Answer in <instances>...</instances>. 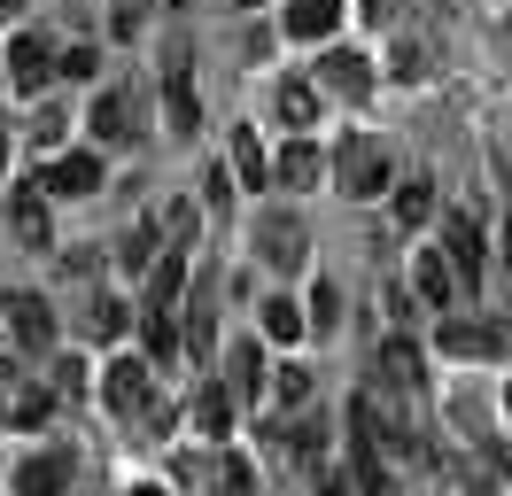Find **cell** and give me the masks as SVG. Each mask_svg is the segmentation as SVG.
<instances>
[{
    "instance_id": "cell-38",
    "label": "cell",
    "mask_w": 512,
    "mask_h": 496,
    "mask_svg": "<svg viewBox=\"0 0 512 496\" xmlns=\"http://www.w3.org/2000/svg\"><path fill=\"white\" fill-rule=\"evenodd\" d=\"M202 194H210V210H225V202H233V179H225V171H210V179H202Z\"/></svg>"
},
{
    "instance_id": "cell-45",
    "label": "cell",
    "mask_w": 512,
    "mask_h": 496,
    "mask_svg": "<svg viewBox=\"0 0 512 496\" xmlns=\"http://www.w3.org/2000/svg\"><path fill=\"white\" fill-rule=\"evenodd\" d=\"M505 411H512V388H505Z\"/></svg>"
},
{
    "instance_id": "cell-20",
    "label": "cell",
    "mask_w": 512,
    "mask_h": 496,
    "mask_svg": "<svg viewBox=\"0 0 512 496\" xmlns=\"http://www.w3.org/2000/svg\"><path fill=\"white\" fill-rule=\"evenodd\" d=\"M179 279H187V248H171V256H156V264H148V310H171V295H179Z\"/></svg>"
},
{
    "instance_id": "cell-31",
    "label": "cell",
    "mask_w": 512,
    "mask_h": 496,
    "mask_svg": "<svg viewBox=\"0 0 512 496\" xmlns=\"http://www.w3.org/2000/svg\"><path fill=\"white\" fill-rule=\"evenodd\" d=\"M86 326H94V334H125V303L94 295V303H86Z\"/></svg>"
},
{
    "instance_id": "cell-36",
    "label": "cell",
    "mask_w": 512,
    "mask_h": 496,
    "mask_svg": "<svg viewBox=\"0 0 512 496\" xmlns=\"http://www.w3.org/2000/svg\"><path fill=\"white\" fill-rule=\"evenodd\" d=\"M63 124H70L63 109H39V124H32V140H63Z\"/></svg>"
},
{
    "instance_id": "cell-33",
    "label": "cell",
    "mask_w": 512,
    "mask_h": 496,
    "mask_svg": "<svg viewBox=\"0 0 512 496\" xmlns=\"http://www.w3.org/2000/svg\"><path fill=\"white\" fill-rule=\"evenodd\" d=\"M55 70H63V78H94V47H70V55H55Z\"/></svg>"
},
{
    "instance_id": "cell-7",
    "label": "cell",
    "mask_w": 512,
    "mask_h": 496,
    "mask_svg": "<svg viewBox=\"0 0 512 496\" xmlns=\"http://www.w3.org/2000/svg\"><path fill=\"white\" fill-rule=\"evenodd\" d=\"M163 124H171L179 140L202 132V93H194V78H187V62H179V55H171V70H163Z\"/></svg>"
},
{
    "instance_id": "cell-2",
    "label": "cell",
    "mask_w": 512,
    "mask_h": 496,
    "mask_svg": "<svg viewBox=\"0 0 512 496\" xmlns=\"http://www.w3.org/2000/svg\"><path fill=\"white\" fill-rule=\"evenodd\" d=\"M334 186H342L350 202H381L388 194V148L365 140V132H350V140L334 148Z\"/></svg>"
},
{
    "instance_id": "cell-22",
    "label": "cell",
    "mask_w": 512,
    "mask_h": 496,
    "mask_svg": "<svg viewBox=\"0 0 512 496\" xmlns=\"http://www.w3.org/2000/svg\"><path fill=\"white\" fill-rule=\"evenodd\" d=\"M435 217V179H404L396 186V225H427Z\"/></svg>"
},
{
    "instance_id": "cell-21",
    "label": "cell",
    "mask_w": 512,
    "mask_h": 496,
    "mask_svg": "<svg viewBox=\"0 0 512 496\" xmlns=\"http://www.w3.org/2000/svg\"><path fill=\"white\" fill-rule=\"evenodd\" d=\"M233 403H241L233 388H194V427H202L210 442H218V434L233 427Z\"/></svg>"
},
{
    "instance_id": "cell-18",
    "label": "cell",
    "mask_w": 512,
    "mask_h": 496,
    "mask_svg": "<svg viewBox=\"0 0 512 496\" xmlns=\"http://www.w3.org/2000/svg\"><path fill=\"white\" fill-rule=\"evenodd\" d=\"M156 248H163V217H140L125 241H117V264H125V272H148V264H156Z\"/></svg>"
},
{
    "instance_id": "cell-41",
    "label": "cell",
    "mask_w": 512,
    "mask_h": 496,
    "mask_svg": "<svg viewBox=\"0 0 512 496\" xmlns=\"http://www.w3.org/2000/svg\"><path fill=\"white\" fill-rule=\"evenodd\" d=\"M132 496H171V489H156V481H140V489H132Z\"/></svg>"
},
{
    "instance_id": "cell-42",
    "label": "cell",
    "mask_w": 512,
    "mask_h": 496,
    "mask_svg": "<svg viewBox=\"0 0 512 496\" xmlns=\"http://www.w3.org/2000/svg\"><path fill=\"white\" fill-rule=\"evenodd\" d=\"M497 248H505V264H512V217H505V241H497Z\"/></svg>"
},
{
    "instance_id": "cell-8",
    "label": "cell",
    "mask_w": 512,
    "mask_h": 496,
    "mask_svg": "<svg viewBox=\"0 0 512 496\" xmlns=\"http://www.w3.org/2000/svg\"><path fill=\"white\" fill-rule=\"evenodd\" d=\"M39 186L78 202V194H94V186H101V155H94V148H63L55 163H47V179H39Z\"/></svg>"
},
{
    "instance_id": "cell-27",
    "label": "cell",
    "mask_w": 512,
    "mask_h": 496,
    "mask_svg": "<svg viewBox=\"0 0 512 496\" xmlns=\"http://www.w3.org/2000/svg\"><path fill=\"white\" fill-rule=\"evenodd\" d=\"M288 434V458L295 465H319L326 458V427H311V419H295V427H280Z\"/></svg>"
},
{
    "instance_id": "cell-30",
    "label": "cell",
    "mask_w": 512,
    "mask_h": 496,
    "mask_svg": "<svg viewBox=\"0 0 512 496\" xmlns=\"http://www.w3.org/2000/svg\"><path fill=\"white\" fill-rule=\"evenodd\" d=\"M272 396L288 403V411H295V403H311V372H303V365H280V380H272Z\"/></svg>"
},
{
    "instance_id": "cell-29",
    "label": "cell",
    "mask_w": 512,
    "mask_h": 496,
    "mask_svg": "<svg viewBox=\"0 0 512 496\" xmlns=\"http://www.w3.org/2000/svg\"><path fill=\"white\" fill-rule=\"evenodd\" d=\"M148 357H179V326H171V310H148Z\"/></svg>"
},
{
    "instance_id": "cell-15",
    "label": "cell",
    "mask_w": 512,
    "mask_h": 496,
    "mask_svg": "<svg viewBox=\"0 0 512 496\" xmlns=\"http://www.w3.org/2000/svg\"><path fill=\"white\" fill-rule=\"evenodd\" d=\"M373 365H381V380H388V388H396V396H412L419 380H427V372H419V349H412V341H404V334H388Z\"/></svg>"
},
{
    "instance_id": "cell-19",
    "label": "cell",
    "mask_w": 512,
    "mask_h": 496,
    "mask_svg": "<svg viewBox=\"0 0 512 496\" xmlns=\"http://www.w3.org/2000/svg\"><path fill=\"white\" fill-rule=\"evenodd\" d=\"M94 140H132V93H94Z\"/></svg>"
},
{
    "instance_id": "cell-47",
    "label": "cell",
    "mask_w": 512,
    "mask_h": 496,
    "mask_svg": "<svg viewBox=\"0 0 512 496\" xmlns=\"http://www.w3.org/2000/svg\"><path fill=\"white\" fill-rule=\"evenodd\" d=\"M0 411H8V403H0Z\"/></svg>"
},
{
    "instance_id": "cell-37",
    "label": "cell",
    "mask_w": 512,
    "mask_h": 496,
    "mask_svg": "<svg viewBox=\"0 0 512 496\" xmlns=\"http://www.w3.org/2000/svg\"><path fill=\"white\" fill-rule=\"evenodd\" d=\"M55 388H63V396H78V388H86V365H78V357H70V365H55Z\"/></svg>"
},
{
    "instance_id": "cell-24",
    "label": "cell",
    "mask_w": 512,
    "mask_h": 496,
    "mask_svg": "<svg viewBox=\"0 0 512 496\" xmlns=\"http://www.w3.org/2000/svg\"><path fill=\"white\" fill-rule=\"evenodd\" d=\"M233 179H241V186H264V179H272V155L256 148V132L233 140Z\"/></svg>"
},
{
    "instance_id": "cell-35",
    "label": "cell",
    "mask_w": 512,
    "mask_h": 496,
    "mask_svg": "<svg viewBox=\"0 0 512 496\" xmlns=\"http://www.w3.org/2000/svg\"><path fill=\"white\" fill-rule=\"evenodd\" d=\"M311 326H319V334H326V326H334V287H326V279H319V287H311Z\"/></svg>"
},
{
    "instance_id": "cell-28",
    "label": "cell",
    "mask_w": 512,
    "mask_h": 496,
    "mask_svg": "<svg viewBox=\"0 0 512 496\" xmlns=\"http://www.w3.org/2000/svg\"><path fill=\"white\" fill-rule=\"evenodd\" d=\"M148 16H156V0H109V31H117V39H132Z\"/></svg>"
},
{
    "instance_id": "cell-12",
    "label": "cell",
    "mask_w": 512,
    "mask_h": 496,
    "mask_svg": "<svg viewBox=\"0 0 512 496\" xmlns=\"http://www.w3.org/2000/svg\"><path fill=\"white\" fill-rule=\"evenodd\" d=\"M8 334L24 341V349H47L55 341V310L39 303V295H8Z\"/></svg>"
},
{
    "instance_id": "cell-13",
    "label": "cell",
    "mask_w": 512,
    "mask_h": 496,
    "mask_svg": "<svg viewBox=\"0 0 512 496\" xmlns=\"http://www.w3.org/2000/svg\"><path fill=\"white\" fill-rule=\"evenodd\" d=\"M419 295H427L435 310H458V272H450L443 241H435V248H419Z\"/></svg>"
},
{
    "instance_id": "cell-6",
    "label": "cell",
    "mask_w": 512,
    "mask_h": 496,
    "mask_svg": "<svg viewBox=\"0 0 512 496\" xmlns=\"http://www.w3.org/2000/svg\"><path fill=\"white\" fill-rule=\"evenodd\" d=\"M8 233L24 248H55V217H47V186H8Z\"/></svg>"
},
{
    "instance_id": "cell-5",
    "label": "cell",
    "mask_w": 512,
    "mask_h": 496,
    "mask_svg": "<svg viewBox=\"0 0 512 496\" xmlns=\"http://www.w3.org/2000/svg\"><path fill=\"white\" fill-rule=\"evenodd\" d=\"M512 349V318H450L443 326V357H505Z\"/></svg>"
},
{
    "instance_id": "cell-46",
    "label": "cell",
    "mask_w": 512,
    "mask_h": 496,
    "mask_svg": "<svg viewBox=\"0 0 512 496\" xmlns=\"http://www.w3.org/2000/svg\"><path fill=\"white\" fill-rule=\"evenodd\" d=\"M241 8H256V0H241Z\"/></svg>"
},
{
    "instance_id": "cell-14",
    "label": "cell",
    "mask_w": 512,
    "mask_h": 496,
    "mask_svg": "<svg viewBox=\"0 0 512 496\" xmlns=\"http://www.w3.org/2000/svg\"><path fill=\"white\" fill-rule=\"evenodd\" d=\"M272 109H280V124H295V132H311V124H319V78H288V86L272 93Z\"/></svg>"
},
{
    "instance_id": "cell-9",
    "label": "cell",
    "mask_w": 512,
    "mask_h": 496,
    "mask_svg": "<svg viewBox=\"0 0 512 496\" xmlns=\"http://www.w3.org/2000/svg\"><path fill=\"white\" fill-rule=\"evenodd\" d=\"M319 86L342 93V101H365V93H373V70H365V55H350V47H326L319 55Z\"/></svg>"
},
{
    "instance_id": "cell-25",
    "label": "cell",
    "mask_w": 512,
    "mask_h": 496,
    "mask_svg": "<svg viewBox=\"0 0 512 496\" xmlns=\"http://www.w3.org/2000/svg\"><path fill=\"white\" fill-rule=\"evenodd\" d=\"M272 171H280V179H288V186H311V179H319V171H326V163H319V148H311V140H295V148L280 155Z\"/></svg>"
},
{
    "instance_id": "cell-34",
    "label": "cell",
    "mask_w": 512,
    "mask_h": 496,
    "mask_svg": "<svg viewBox=\"0 0 512 496\" xmlns=\"http://www.w3.org/2000/svg\"><path fill=\"white\" fill-rule=\"evenodd\" d=\"M8 419H16V427H39V419H47V396H39V388H32V396H16Z\"/></svg>"
},
{
    "instance_id": "cell-23",
    "label": "cell",
    "mask_w": 512,
    "mask_h": 496,
    "mask_svg": "<svg viewBox=\"0 0 512 496\" xmlns=\"http://www.w3.org/2000/svg\"><path fill=\"white\" fill-rule=\"evenodd\" d=\"M210 489H218V496H249L256 489V465L241 458V450H225V458L210 465Z\"/></svg>"
},
{
    "instance_id": "cell-32",
    "label": "cell",
    "mask_w": 512,
    "mask_h": 496,
    "mask_svg": "<svg viewBox=\"0 0 512 496\" xmlns=\"http://www.w3.org/2000/svg\"><path fill=\"white\" fill-rule=\"evenodd\" d=\"M388 70H396V78H404V86H419V78H427V55H419L412 39H404V47H396V62H388Z\"/></svg>"
},
{
    "instance_id": "cell-1",
    "label": "cell",
    "mask_w": 512,
    "mask_h": 496,
    "mask_svg": "<svg viewBox=\"0 0 512 496\" xmlns=\"http://www.w3.org/2000/svg\"><path fill=\"white\" fill-rule=\"evenodd\" d=\"M101 403L117 411V419H148L156 411V357H109L101 365Z\"/></svg>"
},
{
    "instance_id": "cell-26",
    "label": "cell",
    "mask_w": 512,
    "mask_h": 496,
    "mask_svg": "<svg viewBox=\"0 0 512 496\" xmlns=\"http://www.w3.org/2000/svg\"><path fill=\"white\" fill-rule=\"evenodd\" d=\"M303 326H311L303 303H288V295H272V303H264V334H272V341H295Z\"/></svg>"
},
{
    "instance_id": "cell-10",
    "label": "cell",
    "mask_w": 512,
    "mask_h": 496,
    "mask_svg": "<svg viewBox=\"0 0 512 496\" xmlns=\"http://www.w3.org/2000/svg\"><path fill=\"white\" fill-rule=\"evenodd\" d=\"M16 496H70V450H39L16 465Z\"/></svg>"
},
{
    "instance_id": "cell-3",
    "label": "cell",
    "mask_w": 512,
    "mask_h": 496,
    "mask_svg": "<svg viewBox=\"0 0 512 496\" xmlns=\"http://www.w3.org/2000/svg\"><path fill=\"white\" fill-rule=\"evenodd\" d=\"M443 256H450V272H458V287H474V279H481V264H489V233H481L474 210H450L443 217Z\"/></svg>"
},
{
    "instance_id": "cell-17",
    "label": "cell",
    "mask_w": 512,
    "mask_h": 496,
    "mask_svg": "<svg viewBox=\"0 0 512 496\" xmlns=\"http://www.w3.org/2000/svg\"><path fill=\"white\" fill-rule=\"evenodd\" d=\"M256 248H264V264L288 272V264H303V225H295V217H264V225H256Z\"/></svg>"
},
{
    "instance_id": "cell-16",
    "label": "cell",
    "mask_w": 512,
    "mask_h": 496,
    "mask_svg": "<svg viewBox=\"0 0 512 496\" xmlns=\"http://www.w3.org/2000/svg\"><path fill=\"white\" fill-rule=\"evenodd\" d=\"M334 24H342V0H288V16H280L288 39H326Z\"/></svg>"
},
{
    "instance_id": "cell-39",
    "label": "cell",
    "mask_w": 512,
    "mask_h": 496,
    "mask_svg": "<svg viewBox=\"0 0 512 496\" xmlns=\"http://www.w3.org/2000/svg\"><path fill=\"white\" fill-rule=\"evenodd\" d=\"M319 496H357V481L350 473H319Z\"/></svg>"
},
{
    "instance_id": "cell-44",
    "label": "cell",
    "mask_w": 512,
    "mask_h": 496,
    "mask_svg": "<svg viewBox=\"0 0 512 496\" xmlns=\"http://www.w3.org/2000/svg\"><path fill=\"white\" fill-rule=\"evenodd\" d=\"M0 8H24V0H0Z\"/></svg>"
},
{
    "instance_id": "cell-43",
    "label": "cell",
    "mask_w": 512,
    "mask_h": 496,
    "mask_svg": "<svg viewBox=\"0 0 512 496\" xmlns=\"http://www.w3.org/2000/svg\"><path fill=\"white\" fill-rule=\"evenodd\" d=\"M0 171H8V132H0Z\"/></svg>"
},
{
    "instance_id": "cell-40",
    "label": "cell",
    "mask_w": 512,
    "mask_h": 496,
    "mask_svg": "<svg viewBox=\"0 0 512 496\" xmlns=\"http://www.w3.org/2000/svg\"><path fill=\"white\" fill-rule=\"evenodd\" d=\"M497 179H512V148H497Z\"/></svg>"
},
{
    "instance_id": "cell-4",
    "label": "cell",
    "mask_w": 512,
    "mask_h": 496,
    "mask_svg": "<svg viewBox=\"0 0 512 496\" xmlns=\"http://www.w3.org/2000/svg\"><path fill=\"white\" fill-rule=\"evenodd\" d=\"M0 78H8V93H47V78H55V47H47L39 31L8 39V55H0Z\"/></svg>"
},
{
    "instance_id": "cell-11",
    "label": "cell",
    "mask_w": 512,
    "mask_h": 496,
    "mask_svg": "<svg viewBox=\"0 0 512 496\" xmlns=\"http://www.w3.org/2000/svg\"><path fill=\"white\" fill-rule=\"evenodd\" d=\"M264 380H272V365H264L256 334H249V341H233V357H225V388H233L241 403H256V396H264Z\"/></svg>"
}]
</instances>
